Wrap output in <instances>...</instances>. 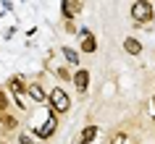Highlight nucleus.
<instances>
[{
    "instance_id": "5",
    "label": "nucleus",
    "mask_w": 155,
    "mask_h": 144,
    "mask_svg": "<svg viewBox=\"0 0 155 144\" xmlns=\"http://www.w3.org/2000/svg\"><path fill=\"white\" fill-rule=\"evenodd\" d=\"M87 81H90V73H87V71H76L74 84H76V89H79V92H84V89H87Z\"/></svg>"
},
{
    "instance_id": "12",
    "label": "nucleus",
    "mask_w": 155,
    "mask_h": 144,
    "mask_svg": "<svg viewBox=\"0 0 155 144\" xmlns=\"http://www.w3.org/2000/svg\"><path fill=\"white\" fill-rule=\"evenodd\" d=\"M3 123H5V126H16V120L11 118V115H5V118H3Z\"/></svg>"
},
{
    "instance_id": "6",
    "label": "nucleus",
    "mask_w": 155,
    "mask_h": 144,
    "mask_svg": "<svg viewBox=\"0 0 155 144\" xmlns=\"http://www.w3.org/2000/svg\"><path fill=\"white\" fill-rule=\"evenodd\" d=\"M95 134H97V128H95V126H87V128L82 131V136L76 139V144H90L92 139H95Z\"/></svg>"
},
{
    "instance_id": "11",
    "label": "nucleus",
    "mask_w": 155,
    "mask_h": 144,
    "mask_svg": "<svg viewBox=\"0 0 155 144\" xmlns=\"http://www.w3.org/2000/svg\"><path fill=\"white\" fill-rule=\"evenodd\" d=\"M11 89H13V94H21V92H24V84H21V79H11Z\"/></svg>"
},
{
    "instance_id": "13",
    "label": "nucleus",
    "mask_w": 155,
    "mask_h": 144,
    "mask_svg": "<svg viewBox=\"0 0 155 144\" xmlns=\"http://www.w3.org/2000/svg\"><path fill=\"white\" fill-rule=\"evenodd\" d=\"M18 142H21V144H34V142H32V139H29L26 134H21V139H18Z\"/></svg>"
},
{
    "instance_id": "10",
    "label": "nucleus",
    "mask_w": 155,
    "mask_h": 144,
    "mask_svg": "<svg viewBox=\"0 0 155 144\" xmlns=\"http://www.w3.org/2000/svg\"><path fill=\"white\" fill-rule=\"evenodd\" d=\"M95 47H97V45H95V40L87 34V37H84V42H82V50H84V53H95Z\"/></svg>"
},
{
    "instance_id": "7",
    "label": "nucleus",
    "mask_w": 155,
    "mask_h": 144,
    "mask_svg": "<svg viewBox=\"0 0 155 144\" xmlns=\"http://www.w3.org/2000/svg\"><path fill=\"white\" fill-rule=\"evenodd\" d=\"M124 47H126V53H129V55H139V53H142V45H139L134 37H129V40L124 42Z\"/></svg>"
},
{
    "instance_id": "15",
    "label": "nucleus",
    "mask_w": 155,
    "mask_h": 144,
    "mask_svg": "<svg viewBox=\"0 0 155 144\" xmlns=\"http://www.w3.org/2000/svg\"><path fill=\"white\" fill-rule=\"evenodd\" d=\"M5 107V97H3V92H0V110Z\"/></svg>"
},
{
    "instance_id": "2",
    "label": "nucleus",
    "mask_w": 155,
    "mask_h": 144,
    "mask_svg": "<svg viewBox=\"0 0 155 144\" xmlns=\"http://www.w3.org/2000/svg\"><path fill=\"white\" fill-rule=\"evenodd\" d=\"M131 18L134 21H150L153 18V5L150 3H134L131 5Z\"/></svg>"
},
{
    "instance_id": "8",
    "label": "nucleus",
    "mask_w": 155,
    "mask_h": 144,
    "mask_svg": "<svg viewBox=\"0 0 155 144\" xmlns=\"http://www.w3.org/2000/svg\"><path fill=\"white\" fill-rule=\"evenodd\" d=\"M29 94H32V100H37V102H42V100H45V92H42V87L40 84H29Z\"/></svg>"
},
{
    "instance_id": "9",
    "label": "nucleus",
    "mask_w": 155,
    "mask_h": 144,
    "mask_svg": "<svg viewBox=\"0 0 155 144\" xmlns=\"http://www.w3.org/2000/svg\"><path fill=\"white\" fill-rule=\"evenodd\" d=\"M61 53H63V58H66L71 66H79V55H76L71 47H61Z\"/></svg>"
},
{
    "instance_id": "16",
    "label": "nucleus",
    "mask_w": 155,
    "mask_h": 144,
    "mask_svg": "<svg viewBox=\"0 0 155 144\" xmlns=\"http://www.w3.org/2000/svg\"><path fill=\"white\" fill-rule=\"evenodd\" d=\"M153 118H155V100H153Z\"/></svg>"
},
{
    "instance_id": "17",
    "label": "nucleus",
    "mask_w": 155,
    "mask_h": 144,
    "mask_svg": "<svg viewBox=\"0 0 155 144\" xmlns=\"http://www.w3.org/2000/svg\"><path fill=\"white\" fill-rule=\"evenodd\" d=\"M0 144H3V142H0Z\"/></svg>"
},
{
    "instance_id": "1",
    "label": "nucleus",
    "mask_w": 155,
    "mask_h": 144,
    "mask_svg": "<svg viewBox=\"0 0 155 144\" xmlns=\"http://www.w3.org/2000/svg\"><path fill=\"white\" fill-rule=\"evenodd\" d=\"M50 105H53V110H55V113L68 110V94H66L61 87H55L53 92H50Z\"/></svg>"
},
{
    "instance_id": "4",
    "label": "nucleus",
    "mask_w": 155,
    "mask_h": 144,
    "mask_svg": "<svg viewBox=\"0 0 155 144\" xmlns=\"http://www.w3.org/2000/svg\"><path fill=\"white\" fill-rule=\"evenodd\" d=\"M61 8H63V16H66V18H71V16H76V13L82 11V5H79V3H74V0H66Z\"/></svg>"
},
{
    "instance_id": "3",
    "label": "nucleus",
    "mask_w": 155,
    "mask_h": 144,
    "mask_svg": "<svg viewBox=\"0 0 155 144\" xmlns=\"http://www.w3.org/2000/svg\"><path fill=\"white\" fill-rule=\"evenodd\" d=\"M34 131H37V136L48 139V136L53 134V131H55V115H50V118L45 120V126H42V128H34Z\"/></svg>"
},
{
    "instance_id": "14",
    "label": "nucleus",
    "mask_w": 155,
    "mask_h": 144,
    "mask_svg": "<svg viewBox=\"0 0 155 144\" xmlns=\"http://www.w3.org/2000/svg\"><path fill=\"white\" fill-rule=\"evenodd\" d=\"M113 144H126V136H116V139H113Z\"/></svg>"
}]
</instances>
